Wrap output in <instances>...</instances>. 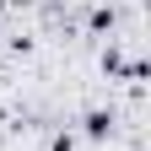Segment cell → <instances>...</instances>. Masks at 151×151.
<instances>
[{"mask_svg": "<svg viewBox=\"0 0 151 151\" xmlns=\"http://www.w3.org/2000/svg\"><path fill=\"white\" fill-rule=\"evenodd\" d=\"M108 129H113V119H108V113H86V135H92V140H103Z\"/></svg>", "mask_w": 151, "mask_h": 151, "instance_id": "obj_1", "label": "cell"}, {"mask_svg": "<svg viewBox=\"0 0 151 151\" xmlns=\"http://www.w3.org/2000/svg\"><path fill=\"white\" fill-rule=\"evenodd\" d=\"M49 151H76V146H70V135H60V140H54Z\"/></svg>", "mask_w": 151, "mask_h": 151, "instance_id": "obj_2", "label": "cell"}]
</instances>
